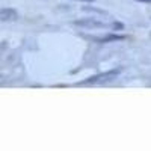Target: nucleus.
Instances as JSON below:
<instances>
[{
    "label": "nucleus",
    "instance_id": "obj_5",
    "mask_svg": "<svg viewBox=\"0 0 151 151\" xmlns=\"http://www.w3.org/2000/svg\"><path fill=\"white\" fill-rule=\"evenodd\" d=\"M110 27H112V30H122V29H124V24L119 23V21H113V23L110 24Z\"/></svg>",
    "mask_w": 151,
    "mask_h": 151
},
{
    "label": "nucleus",
    "instance_id": "obj_6",
    "mask_svg": "<svg viewBox=\"0 0 151 151\" xmlns=\"http://www.w3.org/2000/svg\"><path fill=\"white\" fill-rule=\"evenodd\" d=\"M134 2H141V3H151V0H134Z\"/></svg>",
    "mask_w": 151,
    "mask_h": 151
},
{
    "label": "nucleus",
    "instance_id": "obj_4",
    "mask_svg": "<svg viewBox=\"0 0 151 151\" xmlns=\"http://www.w3.org/2000/svg\"><path fill=\"white\" fill-rule=\"evenodd\" d=\"M125 35H116V33H110V35H106L103 38H94V41L100 42V44H106V42H115V41H122L125 40Z\"/></svg>",
    "mask_w": 151,
    "mask_h": 151
},
{
    "label": "nucleus",
    "instance_id": "obj_7",
    "mask_svg": "<svg viewBox=\"0 0 151 151\" xmlns=\"http://www.w3.org/2000/svg\"><path fill=\"white\" fill-rule=\"evenodd\" d=\"M77 2H88V3H91V2H95V0H77Z\"/></svg>",
    "mask_w": 151,
    "mask_h": 151
},
{
    "label": "nucleus",
    "instance_id": "obj_2",
    "mask_svg": "<svg viewBox=\"0 0 151 151\" xmlns=\"http://www.w3.org/2000/svg\"><path fill=\"white\" fill-rule=\"evenodd\" d=\"M74 26H80V27H88V29H103V27H107L104 23L98 21L95 18H83V20H76Z\"/></svg>",
    "mask_w": 151,
    "mask_h": 151
},
{
    "label": "nucleus",
    "instance_id": "obj_1",
    "mask_svg": "<svg viewBox=\"0 0 151 151\" xmlns=\"http://www.w3.org/2000/svg\"><path fill=\"white\" fill-rule=\"evenodd\" d=\"M121 73V68H116V70H110V71H106V73H101V74H97V76H92V77H88L86 80H82L79 82L77 85H92V83H103V82H109L112 79H115L116 76Z\"/></svg>",
    "mask_w": 151,
    "mask_h": 151
},
{
    "label": "nucleus",
    "instance_id": "obj_3",
    "mask_svg": "<svg viewBox=\"0 0 151 151\" xmlns=\"http://www.w3.org/2000/svg\"><path fill=\"white\" fill-rule=\"evenodd\" d=\"M18 18V12L14 8L0 9V21H15Z\"/></svg>",
    "mask_w": 151,
    "mask_h": 151
}]
</instances>
